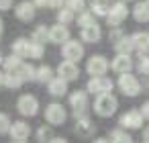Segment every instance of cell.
<instances>
[{
	"instance_id": "16",
	"label": "cell",
	"mask_w": 149,
	"mask_h": 143,
	"mask_svg": "<svg viewBox=\"0 0 149 143\" xmlns=\"http://www.w3.org/2000/svg\"><path fill=\"white\" fill-rule=\"evenodd\" d=\"M133 47L141 51V55H149V33H135L131 35Z\"/></svg>"
},
{
	"instance_id": "39",
	"label": "cell",
	"mask_w": 149,
	"mask_h": 143,
	"mask_svg": "<svg viewBox=\"0 0 149 143\" xmlns=\"http://www.w3.org/2000/svg\"><path fill=\"white\" fill-rule=\"evenodd\" d=\"M15 0H0V10H10Z\"/></svg>"
},
{
	"instance_id": "17",
	"label": "cell",
	"mask_w": 149,
	"mask_h": 143,
	"mask_svg": "<svg viewBox=\"0 0 149 143\" xmlns=\"http://www.w3.org/2000/svg\"><path fill=\"white\" fill-rule=\"evenodd\" d=\"M29 47H31V41L29 39H23V37H19L15 43H13V55H17V57H29Z\"/></svg>"
},
{
	"instance_id": "47",
	"label": "cell",
	"mask_w": 149,
	"mask_h": 143,
	"mask_svg": "<svg viewBox=\"0 0 149 143\" xmlns=\"http://www.w3.org/2000/svg\"><path fill=\"white\" fill-rule=\"evenodd\" d=\"M2 61H4V57H2V55H0V66H2Z\"/></svg>"
},
{
	"instance_id": "11",
	"label": "cell",
	"mask_w": 149,
	"mask_h": 143,
	"mask_svg": "<svg viewBox=\"0 0 149 143\" xmlns=\"http://www.w3.org/2000/svg\"><path fill=\"white\" fill-rule=\"evenodd\" d=\"M57 74H59L61 80L72 82V80H78V78H80V68H78L76 63H72V61H61V63L57 66Z\"/></svg>"
},
{
	"instance_id": "24",
	"label": "cell",
	"mask_w": 149,
	"mask_h": 143,
	"mask_svg": "<svg viewBox=\"0 0 149 143\" xmlns=\"http://www.w3.org/2000/svg\"><path fill=\"white\" fill-rule=\"evenodd\" d=\"M35 80H37V82H43V84H49V82L53 80V70H51L49 66H41V68H37V76H35Z\"/></svg>"
},
{
	"instance_id": "29",
	"label": "cell",
	"mask_w": 149,
	"mask_h": 143,
	"mask_svg": "<svg viewBox=\"0 0 149 143\" xmlns=\"http://www.w3.org/2000/svg\"><path fill=\"white\" fill-rule=\"evenodd\" d=\"M94 17H108L110 13V6L108 4H100V2H92V10H90Z\"/></svg>"
},
{
	"instance_id": "4",
	"label": "cell",
	"mask_w": 149,
	"mask_h": 143,
	"mask_svg": "<svg viewBox=\"0 0 149 143\" xmlns=\"http://www.w3.org/2000/svg\"><path fill=\"white\" fill-rule=\"evenodd\" d=\"M70 106L74 108L76 116L82 119V116L86 114V110H88V92H84V90H74V92L70 94Z\"/></svg>"
},
{
	"instance_id": "41",
	"label": "cell",
	"mask_w": 149,
	"mask_h": 143,
	"mask_svg": "<svg viewBox=\"0 0 149 143\" xmlns=\"http://www.w3.org/2000/svg\"><path fill=\"white\" fill-rule=\"evenodd\" d=\"M49 143H68V139H61V137H53Z\"/></svg>"
},
{
	"instance_id": "46",
	"label": "cell",
	"mask_w": 149,
	"mask_h": 143,
	"mask_svg": "<svg viewBox=\"0 0 149 143\" xmlns=\"http://www.w3.org/2000/svg\"><path fill=\"white\" fill-rule=\"evenodd\" d=\"M94 143H108V141H106V139H96Z\"/></svg>"
},
{
	"instance_id": "45",
	"label": "cell",
	"mask_w": 149,
	"mask_h": 143,
	"mask_svg": "<svg viewBox=\"0 0 149 143\" xmlns=\"http://www.w3.org/2000/svg\"><path fill=\"white\" fill-rule=\"evenodd\" d=\"M2 29H4V25H2V19H0V37H2Z\"/></svg>"
},
{
	"instance_id": "49",
	"label": "cell",
	"mask_w": 149,
	"mask_h": 143,
	"mask_svg": "<svg viewBox=\"0 0 149 143\" xmlns=\"http://www.w3.org/2000/svg\"><path fill=\"white\" fill-rule=\"evenodd\" d=\"M17 143H25V141H17Z\"/></svg>"
},
{
	"instance_id": "10",
	"label": "cell",
	"mask_w": 149,
	"mask_h": 143,
	"mask_svg": "<svg viewBox=\"0 0 149 143\" xmlns=\"http://www.w3.org/2000/svg\"><path fill=\"white\" fill-rule=\"evenodd\" d=\"M110 68L112 72H116L118 76L123 74H131V68H133V59L131 55H125V53H116V57L110 61Z\"/></svg>"
},
{
	"instance_id": "30",
	"label": "cell",
	"mask_w": 149,
	"mask_h": 143,
	"mask_svg": "<svg viewBox=\"0 0 149 143\" xmlns=\"http://www.w3.org/2000/svg\"><path fill=\"white\" fill-rule=\"evenodd\" d=\"M74 21V13L70 10V8H61L59 13H57V25H68V23H72Z\"/></svg>"
},
{
	"instance_id": "9",
	"label": "cell",
	"mask_w": 149,
	"mask_h": 143,
	"mask_svg": "<svg viewBox=\"0 0 149 143\" xmlns=\"http://www.w3.org/2000/svg\"><path fill=\"white\" fill-rule=\"evenodd\" d=\"M127 15H129L127 4H125V2H116V4H112V6H110V13H108L106 21H108V25H110V27H118V25L127 19Z\"/></svg>"
},
{
	"instance_id": "35",
	"label": "cell",
	"mask_w": 149,
	"mask_h": 143,
	"mask_svg": "<svg viewBox=\"0 0 149 143\" xmlns=\"http://www.w3.org/2000/svg\"><path fill=\"white\" fill-rule=\"evenodd\" d=\"M37 139H39V143H43V141H47V143H49V141L53 139V137H51V129L43 125V127L37 131Z\"/></svg>"
},
{
	"instance_id": "2",
	"label": "cell",
	"mask_w": 149,
	"mask_h": 143,
	"mask_svg": "<svg viewBox=\"0 0 149 143\" xmlns=\"http://www.w3.org/2000/svg\"><path fill=\"white\" fill-rule=\"evenodd\" d=\"M61 55H63L65 61L76 63V61H80V59L84 57V45H82L80 41H76V39H70L68 43H63V47H61Z\"/></svg>"
},
{
	"instance_id": "5",
	"label": "cell",
	"mask_w": 149,
	"mask_h": 143,
	"mask_svg": "<svg viewBox=\"0 0 149 143\" xmlns=\"http://www.w3.org/2000/svg\"><path fill=\"white\" fill-rule=\"evenodd\" d=\"M17 110L23 116H35L39 112V100L33 94H23L19 98V102H17Z\"/></svg>"
},
{
	"instance_id": "23",
	"label": "cell",
	"mask_w": 149,
	"mask_h": 143,
	"mask_svg": "<svg viewBox=\"0 0 149 143\" xmlns=\"http://www.w3.org/2000/svg\"><path fill=\"white\" fill-rule=\"evenodd\" d=\"M17 74L23 78V82H27V80H35V76H37V68H33L31 63H25V61H23V66L19 68Z\"/></svg>"
},
{
	"instance_id": "43",
	"label": "cell",
	"mask_w": 149,
	"mask_h": 143,
	"mask_svg": "<svg viewBox=\"0 0 149 143\" xmlns=\"http://www.w3.org/2000/svg\"><path fill=\"white\" fill-rule=\"evenodd\" d=\"M0 86H4V74L0 72Z\"/></svg>"
},
{
	"instance_id": "18",
	"label": "cell",
	"mask_w": 149,
	"mask_h": 143,
	"mask_svg": "<svg viewBox=\"0 0 149 143\" xmlns=\"http://www.w3.org/2000/svg\"><path fill=\"white\" fill-rule=\"evenodd\" d=\"M47 90L51 96H63L68 92V82L61 80V78H53L49 84H47Z\"/></svg>"
},
{
	"instance_id": "3",
	"label": "cell",
	"mask_w": 149,
	"mask_h": 143,
	"mask_svg": "<svg viewBox=\"0 0 149 143\" xmlns=\"http://www.w3.org/2000/svg\"><path fill=\"white\" fill-rule=\"evenodd\" d=\"M112 80L106 78V76H100V78H90L88 86H86V92L88 94H110L112 92Z\"/></svg>"
},
{
	"instance_id": "26",
	"label": "cell",
	"mask_w": 149,
	"mask_h": 143,
	"mask_svg": "<svg viewBox=\"0 0 149 143\" xmlns=\"http://www.w3.org/2000/svg\"><path fill=\"white\" fill-rule=\"evenodd\" d=\"M112 47H114L118 53H125V55H129V53L135 49V47H133V41H131V37H127V35H125V37L118 41V43H114Z\"/></svg>"
},
{
	"instance_id": "33",
	"label": "cell",
	"mask_w": 149,
	"mask_h": 143,
	"mask_svg": "<svg viewBox=\"0 0 149 143\" xmlns=\"http://www.w3.org/2000/svg\"><path fill=\"white\" fill-rule=\"evenodd\" d=\"M65 8H70L72 13H82L86 6V0H65Z\"/></svg>"
},
{
	"instance_id": "19",
	"label": "cell",
	"mask_w": 149,
	"mask_h": 143,
	"mask_svg": "<svg viewBox=\"0 0 149 143\" xmlns=\"http://www.w3.org/2000/svg\"><path fill=\"white\" fill-rule=\"evenodd\" d=\"M100 37H102V33H100L98 25L82 29V41H86V43H96V41H100Z\"/></svg>"
},
{
	"instance_id": "22",
	"label": "cell",
	"mask_w": 149,
	"mask_h": 143,
	"mask_svg": "<svg viewBox=\"0 0 149 143\" xmlns=\"http://www.w3.org/2000/svg\"><path fill=\"white\" fill-rule=\"evenodd\" d=\"M4 86L10 88V90H17L23 86V78L17 74V72H6L4 74Z\"/></svg>"
},
{
	"instance_id": "1",
	"label": "cell",
	"mask_w": 149,
	"mask_h": 143,
	"mask_svg": "<svg viewBox=\"0 0 149 143\" xmlns=\"http://www.w3.org/2000/svg\"><path fill=\"white\" fill-rule=\"evenodd\" d=\"M118 108V100L112 94H100L94 100V112L98 116H112Z\"/></svg>"
},
{
	"instance_id": "50",
	"label": "cell",
	"mask_w": 149,
	"mask_h": 143,
	"mask_svg": "<svg viewBox=\"0 0 149 143\" xmlns=\"http://www.w3.org/2000/svg\"><path fill=\"white\" fill-rule=\"evenodd\" d=\"M145 143H149V141H145Z\"/></svg>"
},
{
	"instance_id": "38",
	"label": "cell",
	"mask_w": 149,
	"mask_h": 143,
	"mask_svg": "<svg viewBox=\"0 0 149 143\" xmlns=\"http://www.w3.org/2000/svg\"><path fill=\"white\" fill-rule=\"evenodd\" d=\"M139 112H141V116H143V119H147V121H149V100H147V102H143V106L139 108Z\"/></svg>"
},
{
	"instance_id": "37",
	"label": "cell",
	"mask_w": 149,
	"mask_h": 143,
	"mask_svg": "<svg viewBox=\"0 0 149 143\" xmlns=\"http://www.w3.org/2000/svg\"><path fill=\"white\" fill-rule=\"evenodd\" d=\"M63 4H65V0H49V6L55 8V10H61Z\"/></svg>"
},
{
	"instance_id": "6",
	"label": "cell",
	"mask_w": 149,
	"mask_h": 143,
	"mask_svg": "<svg viewBox=\"0 0 149 143\" xmlns=\"http://www.w3.org/2000/svg\"><path fill=\"white\" fill-rule=\"evenodd\" d=\"M108 66L110 63H108V59L104 55H92L88 59V63H86V70H88V74L92 78H100V76H104L108 72Z\"/></svg>"
},
{
	"instance_id": "48",
	"label": "cell",
	"mask_w": 149,
	"mask_h": 143,
	"mask_svg": "<svg viewBox=\"0 0 149 143\" xmlns=\"http://www.w3.org/2000/svg\"><path fill=\"white\" fill-rule=\"evenodd\" d=\"M145 4H147V8H149V0H145Z\"/></svg>"
},
{
	"instance_id": "40",
	"label": "cell",
	"mask_w": 149,
	"mask_h": 143,
	"mask_svg": "<svg viewBox=\"0 0 149 143\" xmlns=\"http://www.w3.org/2000/svg\"><path fill=\"white\" fill-rule=\"evenodd\" d=\"M33 4H35V8H45V6H49V0H33Z\"/></svg>"
},
{
	"instance_id": "28",
	"label": "cell",
	"mask_w": 149,
	"mask_h": 143,
	"mask_svg": "<svg viewBox=\"0 0 149 143\" xmlns=\"http://www.w3.org/2000/svg\"><path fill=\"white\" fill-rule=\"evenodd\" d=\"M78 25H80L82 29L96 25V23H94V15H92V13H88V10H82V13L78 15Z\"/></svg>"
},
{
	"instance_id": "42",
	"label": "cell",
	"mask_w": 149,
	"mask_h": 143,
	"mask_svg": "<svg viewBox=\"0 0 149 143\" xmlns=\"http://www.w3.org/2000/svg\"><path fill=\"white\" fill-rule=\"evenodd\" d=\"M143 139H145V141H149V127L143 131Z\"/></svg>"
},
{
	"instance_id": "44",
	"label": "cell",
	"mask_w": 149,
	"mask_h": 143,
	"mask_svg": "<svg viewBox=\"0 0 149 143\" xmlns=\"http://www.w3.org/2000/svg\"><path fill=\"white\" fill-rule=\"evenodd\" d=\"M92 2H100V4H108V0H92Z\"/></svg>"
},
{
	"instance_id": "25",
	"label": "cell",
	"mask_w": 149,
	"mask_h": 143,
	"mask_svg": "<svg viewBox=\"0 0 149 143\" xmlns=\"http://www.w3.org/2000/svg\"><path fill=\"white\" fill-rule=\"evenodd\" d=\"M47 39H49V29H47L45 25H39V27L33 31V39H31V41L45 45V41H47Z\"/></svg>"
},
{
	"instance_id": "51",
	"label": "cell",
	"mask_w": 149,
	"mask_h": 143,
	"mask_svg": "<svg viewBox=\"0 0 149 143\" xmlns=\"http://www.w3.org/2000/svg\"><path fill=\"white\" fill-rule=\"evenodd\" d=\"M127 2H129V0H127Z\"/></svg>"
},
{
	"instance_id": "7",
	"label": "cell",
	"mask_w": 149,
	"mask_h": 143,
	"mask_svg": "<svg viewBox=\"0 0 149 143\" xmlns=\"http://www.w3.org/2000/svg\"><path fill=\"white\" fill-rule=\"evenodd\" d=\"M118 88L125 96H137L141 92V82L133 74H123L118 78Z\"/></svg>"
},
{
	"instance_id": "15",
	"label": "cell",
	"mask_w": 149,
	"mask_h": 143,
	"mask_svg": "<svg viewBox=\"0 0 149 143\" xmlns=\"http://www.w3.org/2000/svg\"><path fill=\"white\" fill-rule=\"evenodd\" d=\"M8 133H10V137H13L15 141H25V139L31 135V127H29L25 121H15Z\"/></svg>"
},
{
	"instance_id": "32",
	"label": "cell",
	"mask_w": 149,
	"mask_h": 143,
	"mask_svg": "<svg viewBox=\"0 0 149 143\" xmlns=\"http://www.w3.org/2000/svg\"><path fill=\"white\" fill-rule=\"evenodd\" d=\"M110 143H133V139L127 133H123V131H114L110 135Z\"/></svg>"
},
{
	"instance_id": "12",
	"label": "cell",
	"mask_w": 149,
	"mask_h": 143,
	"mask_svg": "<svg viewBox=\"0 0 149 143\" xmlns=\"http://www.w3.org/2000/svg\"><path fill=\"white\" fill-rule=\"evenodd\" d=\"M15 17H17L19 21H23V23L33 21V19H35V4L29 2V0H25V2L17 4V8H15Z\"/></svg>"
},
{
	"instance_id": "34",
	"label": "cell",
	"mask_w": 149,
	"mask_h": 143,
	"mask_svg": "<svg viewBox=\"0 0 149 143\" xmlns=\"http://www.w3.org/2000/svg\"><path fill=\"white\" fill-rule=\"evenodd\" d=\"M10 127H13V123H10L8 114H4V112H0V135H4V133H8V131H10Z\"/></svg>"
},
{
	"instance_id": "27",
	"label": "cell",
	"mask_w": 149,
	"mask_h": 143,
	"mask_svg": "<svg viewBox=\"0 0 149 143\" xmlns=\"http://www.w3.org/2000/svg\"><path fill=\"white\" fill-rule=\"evenodd\" d=\"M2 66L6 68V72H19V68L23 66V59L10 53L8 57H4V61H2Z\"/></svg>"
},
{
	"instance_id": "36",
	"label": "cell",
	"mask_w": 149,
	"mask_h": 143,
	"mask_svg": "<svg viewBox=\"0 0 149 143\" xmlns=\"http://www.w3.org/2000/svg\"><path fill=\"white\" fill-rule=\"evenodd\" d=\"M139 72H141V74H149V55H141V61H139Z\"/></svg>"
},
{
	"instance_id": "31",
	"label": "cell",
	"mask_w": 149,
	"mask_h": 143,
	"mask_svg": "<svg viewBox=\"0 0 149 143\" xmlns=\"http://www.w3.org/2000/svg\"><path fill=\"white\" fill-rule=\"evenodd\" d=\"M43 53H45V47H43L41 43L31 41V47H29V57H33V59H41V57H43Z\"/></svg>"
},
{
	"instance_id": "14",
	"label": "cell",
	"mask_w": 149,
	"mask_h": 143,
	"mask_svg": "<svg viewBox=\"0 0 149 143\" xmlns=\"http://www.w3.org/2000/svg\"><path fill=\"white\" fill-rule=\"evenodd\" d=\"M49 41L51 43H59V45L68 43L70 41V29L63 27V25H53L49 29Z\"/></svg>"
},
{
	"instance_id": "13",
	"label": "cell",
	"mask_w": 149,
	"mask_h": 143,
	"mask_svg": "<svg viewBox=\"0 0 149 143\" xmlns=\"http://www.w3.org/2000/svg\"><path fill=\"white\" fill-rule=\"evenodd\" d=\"M120 127H127V129H141L143 127V116L139 110H129L120 116Z\"/></svg>"
},
{
	"instance_id": "8",
	"label": "cell",
	"mask_w": 149,
	"mask_h": 143,
	"mask_svg": "<svg viewBox=\"0 0 149 143\" xmlns=\"http://www.w3.org/2000/svg\"><path fill=\"white\" fill-rule=\"evenodd\" d=\"M65 119H68V114H65L63 104L51 102V104L45 106V121L49 125H61V123H65Z\"/></svg>"
},
{
	"instance_id": "21",
	"label": "cell",
	"mask_w": 149,
	"mask_h": 143,
	"mask_svg": "<svg viewBox=\"0 0 149 143\" xmlns=\"http://www.w3.org/2000/svg\"><path fill=\"white\" fill-rule=\"evenodd\" d=\"M133 19L137 23H147L149 21V8L145 2H137L135 8H133Z\"/></svg>"
},
{
	"instance_id": "20",
	"label": "cell",
	"mask_w": 149,
	"mask_h": 143,
	"mask_svg": "<svg viewBox=\"0 0 149 143\" xmlns=\"http://www.w3.org/2000/svg\"><path fill=\"white\" fill-rule=\"evenodd\" d=\"M92 131H94V127H92V121H90L88 116L78 119V123H76V133H78L80 137H88Z\"/></svg>"
}]
</instances>
